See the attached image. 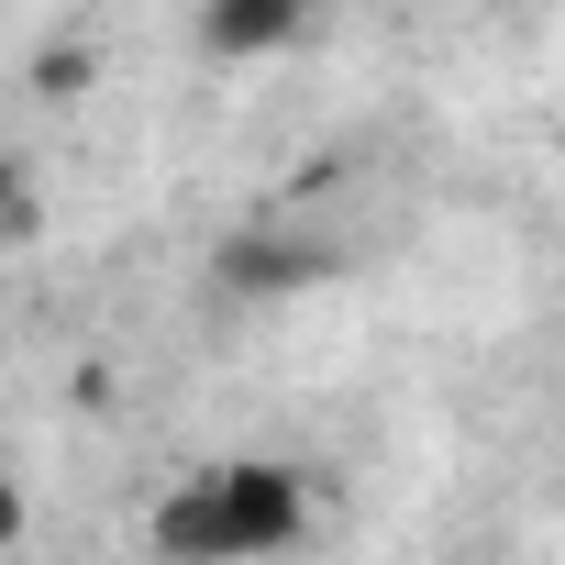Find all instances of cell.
<instances>
[{
	"mask_svg": "<svg viewBox=\"0 0 565 565\" xmlns=\"http://www.w3.org/2000/svg\"><path fill=\"white\" fill-rule=\"evenodd\" d=\"M333 255L322 244H300V233H244L233 255H222V289H244V300H266V289H311Z\"/></svg>",
	"mask_w": 565,
	"mask_h": 565,
	"instance_id": "3",
	"label": "cell"
},
{
	"mask_svg": "<svg viewBox=\"0 0 565 565\" xmlns=\"http://www.w3.org/2000/svg\"><path fill=\"white\" fill-rule=\"evenodd\" d=\"M300 532H311V477L277 455H211L145 521V543L167 565H277Z\"/></svg>",
	"mask_w": 565,
	"mask_h": 565,
	"instance_id": "1",
	"label": "cell"
},
{
	"mask_svg": "<svg viewBox=\"0 0 565 565\" xmlns=\"http://www.w3.org/2000/svg\"><path fill=\"white\" fill-rule=\"evenodd\" d=\"M23 211V178H12V156H0V222H12Z\"/></svg>",
	"mask_w": 565,
	"mask_h": 565,
	"instance_id": "4",
	"label": "cell"
},
{
	"mask_svg": "<svg viewBox=\"0 0 565 565\" xmlns=\"http://www.w3.org/2000/svg\"><path fill=\"white\" fill-rule=\"evenodd\" d=\"M0 532H12V488H0Z\"/></svg>",
	"mask_w": 565,
	"mask_h": 565,
	"instance_id": "5",
	"label": "cell"
},
{
	"mask_svg": "<svg viewBox=\"0 0 565 565\" xmlns=\"http://www.w3.org/2000/svg\"><path fill=\"white\" fill-rule=\"evenodd\" d=\"M311 23H322V0H200L211 67H266V56H289Z\"/></svg>",
	"mask_w": 565,
	"mask_h": 565,
	"instance_id": "2",
	"label": "cell"
}]
</instances>
